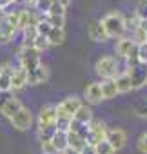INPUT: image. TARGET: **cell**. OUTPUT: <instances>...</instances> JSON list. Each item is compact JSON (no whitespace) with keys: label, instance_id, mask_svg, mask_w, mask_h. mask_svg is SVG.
Instances as JSON below:
<instances>
[{"label":"cell","instance_id":"ffe728a7","mask_svg":"<svg viewBox=\"0 0 147 154\" xmlns=\"http://www.w3.org/2000/svg\"><path fill=\"white\" fill-rule=\"evenodd\" d=\"M51 143L55 145V149L62 154L67 150V132H62V131H56L55 136L51 138Z\"/></svg>","mask_w":147,"mask_h":154},{"label":"cell","instance_id":"7bdbcfd3","mask_svg":"<svg viewBox=\"0 0 147 154\" xmlns=\"http://www.w3.org/2000/svg\"><path fill=\"white\" fill-rule=\"evenodd\" d=\"M0 22H2V18H0Z\"/></svg>","mask_w":147,"mask_h":154},{"label":"cell","instance_id":"5b68a950","mask_svg":"<svg viewBox=\"0 0 147 154\" xmlns=\"http://www.w3.org/2000/svg\"><path fill=\"white\" fill-rule=\"evenodd\" d=\"M125 72L129 74V78H131L133 91H134V89H142L143 85H147V63L138 62V63L127 67Z\"/></svg>","mask_w":147,"mask_h":154},{"label":"cell","instance_id":"f546056e","mask_svg":"<svg viewBox=\"0 0 147 154\" xmlns=\"http://www.w3.org/2000/svg\"><path fill=\"white\" fill-rule=\"evenodd\" d=\"M134 112H136V116H140V118H147V100H140V102L134 105Z\"/></svg>","mask_w":147,"mask_h":154},{"label":"cell","instance_id":"d6986e66","mask_svg":"<svg viewBox=\"0 0 147 154\" xmlns=\"http://www.w3.org/2000/svg\"><path fill=\"white\" fill-rule=\"evenodd\" d=\"M15 33H17V29L11 27V26L2 18V22H0V44H9V42L13 40Z\"/></svg>","mask_w":147,"mask_h":154},{"label":"cell","instance_id":"d4e9b609","mask_svg":"<svg viewBox=\"0 0 147 154\" xmlns=\"http://www.w3.org/2000/svg\"><path fill=\"white\" fill-rule=\"evenodd\" d=\"M33 47L36 49V51H45L47 47H49V42H47V36H42V35H36V38L33 40Z\"/></svg>","mask_w":147,"mask_h":154},{"label":"cell","instance_id":"8d00e7d4","mask_svg":"<svg viewBox=\"0 0 147 154\" xmlns=\"http://www.w3.org/2000/svg\"><path fill=\"white\" fill-rule=\"evenodd\" d=\"M15 4V0H0V8H2V11H6L8 8H11Z\"/></svg>","mask_w":147,"mask_h":154},{"label":"cell","instance_id":"b9f144b4","mask_svg":"<svg viewBox=\"0 0 147 154\" xmlns=\"http://www.w3.org/2000/svg\"><path fill=\"white\" fill-rule=\"evenodd\" d=\"M145 42H147V33H145Z\"/></svg>","mask_w":147,"mask_h":154},{"label":"cell","instance_id":"8992f818","mask_svg":"<svg viewBox=\"0 0 147 154\" xmlns=\"http://www.w3.org/2000/svg\"><path fill=\"white\" fill-rule=\"evenodd\" d=\"M80 105H82V102H80L78 96H69V98L62 100L58 105H55V109H56V116L73 118V116H75V112L78 111Z\"/></svg>","mask_w":147,"mask_h":154},{"label":"cell","instance_id":"4dcf8cb0","mask_svg":"<svg viewBox=\"0 0 147 154\" xmlns=\"http://www.w3.org/2000/svg\"><path fill=\"white\" fill-rule=\"evenodd\" d=\"M47 15H56V17H65V8H62L60 4H56V2H53V4H51V8H49V11H47Z\"/></svg>","mask_w":147,"mask_h":154},{"label":"cell","instance_id":"30bf717a","mask_svg":"<svg viewBox=\"0 0 147 154\" xmlns=\"http://www.w3.org/2000/svg\"><path fill=\"white\" fill-rule=\"evenodd\" d=\"M22 107H24V105H22V102H20L17 96H11V94L8 93V94H6V98L2 100V103H0V112H2L6 118H9V120H11V118H13V116L22 109Z\"/></svg>","mask_w":147,"mask_h":154},{"label":"cell","instance_id":"9c48e42d","mask_svg":"<svg viewBox=\"0 0 147 154\" xmlns=\"http://www.w3.org/2000/svg\"><path fill=\"white\" fill-rule=\"evenodd\" d=\"M105 141H107L116 152H118V150H122V149L125 147V143H127V134H125L124 129H118V127H114V129H107Z\"/></svg>","mask_w":147,"mask_h":154},{"label":"cell","instance_id":"44dd1931","mask_svg":"<svg viewBox=\"0 0 147 154\" xmlns=\"http://www.w3.org/2000/svg\"><path fill=\"white\" fill-rule=\"evenodd\" d=\"M86 145V141L77 134V132H67V149L69 150H75V152H80V149Z\"/></svg>","mask_w":147,"mask_h":154},{"label":"cell","instance_id":"7c38bea8","mask_svg":"<svg viewBox=\"0 0 147 154\" xmlns=\"http://www.w3.org/2000/svg\"><path fill=\"white\" fill-rule=\"evenodd\" d=\"M55 123H56V109H55V105L42 107L40 112H38V129L55 127Z\"/></svg>","mask_w":147,"mask_h":154},{"label":"cell","instance_id":"7a4b0ae2","mask_svg":"<svg viewBox=\"0 0 147 154\" xmlns=\"http://www.w3.org/2000/svg\"><path fill=\"white\" fill-rule=\"evenodd\" d=\"M114 53L127 60V65H134L138 63V44L133 40V38H118L116 45H114Z\"/></svg>","mask_w":147,"mask_h":154},{"label":"cell","instance_id":"e575fe53","mask_svg":"<svg viewBox=\"0 0 147 154\" xmlns=\"http://www.w3.org/2000/svg\"><path fill=\"white\" fill-rule=\"evenodd\" d=\"M42 154H60L51 141H42Z\"/></svg>","mask_w":147,"mask_h":154},{"label":"cell","instance_id":"f1b7e54d","mask_svg":"<svg viewBox=\"0 0 147 154\" xmlns=\"http://www.w3.org/2000/svg\"><path fill=\"white\" fill-rule=\"evenodd\" d=\"M51 4H53V0H36V4H35L33 8H35L38 13H44V15H47V11H49Z\"/></svg>","mask_w":147,"mask_h":154},{"label":"cell","instance_id":"83f0119b","mask_svg":"<svg viewBox=\"0 0 147 154\" xmlns=\"http://www.w3.org/2000/svg\"><path fill=\"white\" fill-rule=\"evenodd\" d=\"M96 147V154H116V150L104 140V141H100L98 145H95Z\"/></svg>","mask_w":147,"mask_h":154},{"label":"cell","instance_id":"7402d4cb","mask_svg":"<svg viewBox=\"0 0 147 154\" xmlns=\"http://www.w3.org/2000/svg\"><path fill=\"white\" fill-rule=\"evenodd\" d=\"M65 40V29H58V27H51L49 35H47V42L49 45H60Z\"/></svg>","mask_w":147,"mask_h":154},{"label":"cell","instance_id":"60d3db41","mask_svg":"<svg viewBox=\"0 0 147 154\" xmlns=\"http://www.w3.org/2000/svg\"><path fill=\"white\" fill-rule=\"evenodd\" d=\"M24 2H27V0H15V4H24Z\"/></svg>","mask_w":147,"mask_h":154},{"label":"cell","instance_id":"52a82bcc","mask_svg":"<svg viewBox=\"0 0 147 154\" xmlns=\"http://www.w3.org/2000/svg\"><path fill=\"white\" fill-rule=\"evenodd\" d=\"M107 136V125L102 122V120H95L89 123V138L86 143H91V145H98L100 141H104Z\"/></svg>","mask_w":147,"mask_h":154},{"label":"cell","instance_id":"5bb4252c","mask_svg":"<svg viewBox=\"0 0 147 154\" xmlns=\"http://www.w3.org/2000/svg\"><path fill=\"white\" fill-rule=\"evenodd\" d=\"M27 85V72L22 67H17L11 74V91H20Z\"/></svg>","mask_w":147,"mask_h":154},{"label":"cell","instance_id":"9a60e30c","mask_svg":"<svg viewBox=\"0 0 147 154\" xmlns=\"http://www.w3.org/2000/svg\"><path fill=\"white\" fill-rule=\"evenodd\" d=\"M87 35L93 42H107V35L104 31V27L100 26V22H91L89 27H87Z\"/></svg>","mask_w":147,"mask_h":154},{"label":"cell","instance_id":"ab89813d","mask_svg":"<svg viewBox=\"0 0 147 154\" xmlns=\"http://www.w3.org/2000/svg\"><path fill=\"white\" fill-rule=\"evenodd\" d=\"M6 94H8V93H6ZM6 94H4V93H0V103H2V100L6 98Z\"/></svg>","mask_w":147,"mask_h":154},{"label":"cell","instance_id":"74e56055","mask_svg":"<svg viewBox=\"0 0 147 154\" xmlns=\"http://www.w3.org/2000/svg\"><path fill=\"white\" fill-rule=\"evenodd\" d=\"M53 2H56V4H60L62 8H65V9H67V6L71 4V0H53Z\"/></svg>","mask_w":147,"mask_h":154},{"label":"cell","instance_id":"d6a6232c","mask_svg":"<svg viewBox=\"0 0 147 154\" xmlns=\"http://www.w3.org/2000/svg\"><path fill=\"white\" fill-rule=\"evenodd\" d=\"M49 31H51V26H49L45 20H40V22H38V26H36V33H38V35H42V36H47V35H49Z\"/></svg>","mask_w":147,"mask_h":154},{"label":"cell","instance_id":"cb8c5ba5","mask_svg":"<svg viewBox=\"0 0 147 154\" xmlns=\"http://www.w3.org/2000/svg\"><path fill=\"white\" fill-rule=\"evenodd\" d=\"M71 120L73 118H65V116H56V131H62V132H69V125H71Z\"/></svg>","mask_w":147,"mask_h":154},{"label":"cell","instance_id":"4316f807","mask_svg":"<svg viewBox=\"0 0 147 154\" xmlns=\"http://www.w3.org/2000/svg\"><path fill=\"white\" fill-rule=\"evenodd\" d=\"M56 127H47V129H38V138L40 141H51V138L55 136Z\"/></svg>","mask_w":147,"mask_h":154},{"label":"cell","instance_id":"ba28073f","mask_svg":"<svg viewBox=\"0 0 147 154\" xmlns=\"http://www.w3.org/2000/svg\"><path fill=\"white\" fill-rule=\"evenodd\" d=\"M11 125L17 129V131H27L33 123V112L27 109V107H22L11 120Z\"/></svg>","mask_w":147,"mask_h":154},{"label":"cell","instance_id":"4fadbf2b","mask_svg":"<svg viewBox=\"0 0 147 154\" xmlns=\"http://www.w3.org/2000/svg\"><path fill=\"white\" fill-rule=\"evenodd\" d=\"M84 98L89 105H96L102 102V91H100V82H93L86 87L84 91Z\"/></svg>","mask_w":147,"mask_h":154},{"label":"cell","instance_id":"6da1fadb","mask_svg":"<svg viewBox=\"0 0 147 154\" xmlns=\"http://www.w3.org/2000/svg\"><path fill=\"white\" fill-rule=\"evenodd\" d=\"M100 26L104 27L107 38H124V33L127 31V29H125V17H124L120 11H111V13H107V15L100 20Z\"/></svg>","mask_w":147,"mask_h":154},{"label":"cell","instance_id":"1f68e13d","mask_svg":"<svg viewBox=\"0 0 147 154\" xmlns=\"http://www.w3.org/2000/svg\"><path fill=\"white\" fill-rule=\"evenodd\" d=\"M138 62L147 63V42L138 44Z\"/></svg>","mask_w":147,"mask_h":154},{"label":"cell","instance_id":"277c9868","mask_svg":"<svg viewBox=\"0 0 147 154\" xmlns=\"http://www.w3.org/2000/svg\"><path fill=\"white\" fill-rule=\"evenodd\" d=\"M18 62L20 67L27 72L31 69H35L36 65H40V51H36L35 47H20L18 51Z\"/></svg>","mask_w":147,"mask_h":154},{"label":"cell","instance_id":"603a6c76","mask_svg":"<svg viewBox=\"0 0 147 154\" xmlns=\"http://www.w3.org/2000/svg\"><path fill=\"white\" fill-rule=\"evenodd\" d=\"M51 27H58V29H64L65 26V17H56V15H44V18Z\"/></svg>","mask_w":147,"mask_h":154},{"label":"cell","instance_id":"3957f363","mask_svg":"<svg viewBox=\"0 0 147 154\" xmlns=\"http://www.w3.org/2000/svg\"><path fill=\"white\" fill-rule=\"evenodd\" d=\"M95 71L98 76H102V80H114L118 72V62L114 56H102L95 63Z\"/></svg>","mask_w":147,"mask_h":154},{"label":"cell","instance_id":"484cf974","mask_svg":"<svg viewBox=\"0 0 147 154\" xmlns=\"http://www.w3.org/2000/svg\"><path fill=\"white\" fill-rule=\"evenodd\" d=\"M134 17L140 18V20H147V0H140V2H138Z\"/></svg>","mask_w":147,"mask_h":154},{"label":"cell","instance_id":"2e32d148","mask_svg":"<svg viewBox=\"0 0 147 154\" xmlns=\"http://www.w3.org/2000/svg\"><path fill=\"white\" fill-rule=\"evenodd\" d=\"M100 91H102V100H113L118 94L114 80H102L100 82Z\"/></svg>","mask_w":147,"mask_h":154},{"label":"cell","instance_id":"d590c367","mask_svg":"<svg viewBox=\"0 0 147 154\" xmlns=\"http://www.w3.org/2000/svg\"><path fill=\"white\" fill-rule=\"evenodd\" d=\"M78 154H96V147L95 145H91V143H86L82 149H80V152Z\"/></svg>","mask_w":147,"mask_h":154},{"label":"cell","instance_id":"ac0fdd59","mask_svg":"<svg viewBox=\"0 0 147 154\" xmlns=\"http://www.w3.org/2000/svg\"><path fill=\"white\" fill-rule=\"evenodd\" d=\"M114 84H116L118 94H120V93H131V91H133L131 78H129V74H127V72H120L116 78H114Z\"/></svg>","mask_w":147,"mask_h":154},{"label":"cell","instance_id":"e0dca14e","mask_svg":"<svg viewBox=\"0 0 147 154\" xmlns=\"http://www.w3.org/2000/svg\"><path fill=\"white\" fill-rule=\"evenodd\" d=\"M73 118H75L77 122H80V123H84V125H89L93 122V111H91V107L87 103H82Z\"/></svg>","mask_w":147,"mask_h":154},{"label":"cell","instance_id":"8fae6325","mask_svg":"<svg viewBox=\"0 0 147 154\" xmlns=\"http://www.w3.org/2000/svg\"><path fill=\"white\" fill-rule=\"evenodd\" d=\"M47 78H49V67L45 63H40L35 69L27 71V85L44 84V82H47Z\"/></svg>","mask_w":147,"mask_h":154},{"label":"cell","instance_id":"f35d334b","mask_svg":"<svg viewBox=\"0 0 147 154\" xmlns=\"http://www.w3.org/2000/svg\"><path fill=\"white\" fill-rule=\"evenodd\" d=\"M138 29H142L143 33H147V20H140V26H138Z\"/></svg>","mask_w":147,"mask_h":154},{"label":"cell","instance_id":"836d02e7","mask_svg":"<svg viewBox=\"0 0 147 154\" xmlns=\"http://www.w3.org/2000/svg\"><path fill=\"white\" fill-rule=\"evenodd\" d=\"M136 147H138V150H140L142 154H147V132H143V134L138 138Z\"/></svg>","mask_w":147,"mask_h":154}]
</instances>
